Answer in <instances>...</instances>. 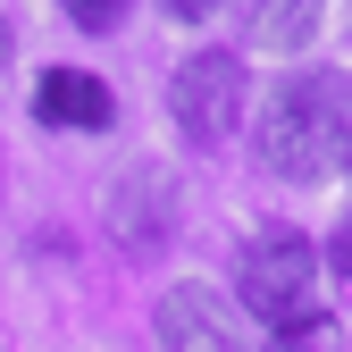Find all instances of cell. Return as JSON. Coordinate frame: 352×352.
Listing matches in <instances>:
<instances>
[{
  "mask_svg": "<svg viewBox=\"0 0 352 352\" xmlns=\"http://www.w3.org/2000/svg\"><path fill=\"white\" fill-rule=\"evenodd\" d=\"M252 143H260V168H269V176L319 185L327 168L352 160V76L344 67H294L269 93Z\"/></svg>",
  "mask_w": 352,
  "mask_h": 352,
  "instance_id": "obj_1",
  "label": "cell"
},
{
  "mask_svg": "<svg viewBox=\"0 0 352 352\" xmlns=\"http://www.w3.org/2000/svg\"><path fill=\"white\" fill-rule=\"evenodd\" d=\"M235 302H243V319H260V327L311 319L319 311V252H311V235L260 227L243 243V260H235Z\"/></svg>",
  "mask_w": 352,
  "mask_h": 352,
  "instance_id": "obj_2",
  "label": "cell"
},
{
  "mask_svg": "<svg viewBox=\"0 0 352 352\" xmlns=\"http://www.w3.org/2000/svg\"><path fill=\"white\" fill-rule=\"evenodd\" d=\"M243 101H252V84H243V59L235 51H193L185 67H176V84H168L176 135L201 143V151H218L243 126Z\"/></svg>",
  "mask_w": 352,
  "mask_h": 352,
  "instance_id": "obj_3",
  "label": "cell"
},
{
  "mask_svg": "<svg viewBox=\"0 0 352 352\" xmlns=\"http://www.w3.org/2000/svg\"><path fill=\"white\" fill-rule=\"evenodd\" d=\"M151 327H160V352H243V311H227L210 285H168Z\"/></svg>",
  "mask_w": 352,
  "mask_h": 352,
  "instance_id": "obj_4",
  "label": "cell"
},
{
  "mask_svg": "<svg viewBox=\"0 0 352 352\" xmlns=\"http://www.w3.org/2000/svg\"><path fill=\"white\" fill-rule=\"evenodd\" d=\"M34 118L42 126H67V135H109V126H118V93L101 76H84V67H42Z\"/></svg>",
  "mask_w": 352,
  "mask_h": 352,
  "instance_id": "obj_5",
  "label": "cell"
},
{
  "mask_svg": "<svg viewBox=\"0 0 352 352\" xmlns=\"http://www.w3.org/2000/svg\"><path fill=\"white\" fill-rule=\"evenodd\" d=\"M243 34L269 51H302L319 34V0H243Z\"/></svg>",
  "mask_w": 352,
  "mask_h": 352,
  "instance_id": "obj_6",
  "label": "cell"
},
{
  "mask_svg": "<svg viewBox=\"0 0 352 352\" xmlns=\"http://www.w3.org/2000/svg\"><path fill=\"white\" fill-rule=\"evenodd\" d=\"M269 352H344V327H336L327 311H311V319L277 327V344H269Z\"/></svg>",
  "mask_w": 352,
  "mask_h": 352,
  "instance_id": "obj_7",
  "label": "cell"
},
{
  "mask_svg": "<svg viewBox=\"0 0 352 352\" xmlns=\"http://www.w3.org/2000/svg\"><path fill=\"white\" fill-rule=\"evenodd\" d=\"M59 9H67L84 34H109V25H126V9H135V0H59Z\"/></svg>",
  "mask_w": 352,
  "mask_h": 352,
  "instance_id": "obj_8",
  "label": "cell"
},
{
  "mask_svg": "<svg viewBox=\"0 0 352 352\" xmlns=\"http://www.w3.org/2000/svg\"><path fill=\"white\" fill-rule=\"evenodd\" d=\"M168 9H176V17H210L218 0H168Z\"/></svg>",
  "mask_w": 352,
  "mask_h": 352,
  "instance_id": "obj_9",
  "label": "cell"
},
{
  "mask_svg": "<svg viewBox=\"0 0 352 352\" xmlns=\"http://www.w3.org/2000/svg\"><path fill=\"white\" fill-rule=\"evenodd\" d=\"M0 59H9V25H0Z\"/></svg>",
  "mask_w": 352,
  "mask_h": 352,
  "instance_id": "obj_10",
  "label": "cell"
}]
</instances>
